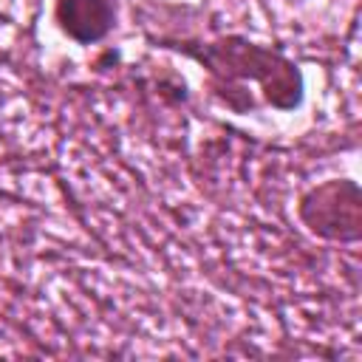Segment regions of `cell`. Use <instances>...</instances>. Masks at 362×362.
<instances>
[{"label": "cell", "mask_w": 362, "mask_h": 362, "mask_svg": "<svg viewBox=\"0 0 362 362\" xmlns=\"http://www.w3.org/2000/svg\"><path fill=\"white\" fill-rule=\"evenodd\" d=\"M158 45L195 59L206 71V88L235 113H249L257 107L249 85H255L274 110L288 113L303 105V71L274 45L255 42L243 34H223L206 42L158 40Z\"/></svg>", "instance_id": "1"}, {"label": "cell", "mask_w": 362, "mask_h": 362, "mask_svg": "<svg viewBox=\"0 0 362 362\" xmlns=\"http://www.w3.org/2000/svg\"><path fill=\"white\" fill-rule=\"evenodd\" d=\"M0 102H3V99H0Z\"/></svg>", "instance_id": "4"}, {"label": "cell", "mask_w": 362, "mask_h": 362, "mask_svg": "<svg viewBox=\"0 0 362 362\" xmlns=\"http://www.w3.org/2000/svg\"><path fill=\"white\" fill-rule=\"evenodd\" d=\"M300 223L320 240L356 243L362 238V192L351 178H328L297 201Z\"/></svg>", "instance_id": "2"}, {"label": "cell", "mask_w": 362, "mask_h": 362, "mask_svg": "<svg viewBox=\"0 0 362 362\" xmlns=\"http://www.w3.org/2000/svg\"><path fill=\"white\" fill-rule=\"evenodd\" d=\"M54 23L76 45H96L116 25V0H54Z\"/></svg>", "instance_id": "3"}]
</instances>
